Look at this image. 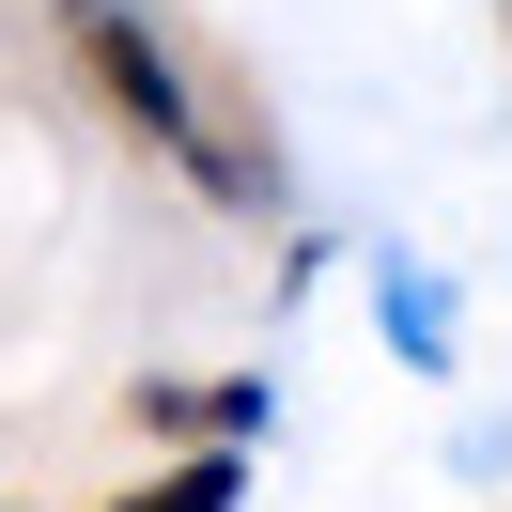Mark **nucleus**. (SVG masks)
Wrapping results in <instances>:
<instances>
[{
    "label": "nucleus",
    "mask_w": 512,
    "mask_h": 512,
    "mask_svg": "<svg viewBox=\"0 0 512 512\" xmlns=\"http://www.w3.org/2000/svg\"><path fill=\"white\" fill-rule=\"evenodd\" d=\"M249 497V450H187V466H156V481H125L109 512H233Z\"/></svg>",
    "instance_id": "2"
},
{
    "label": "nucleus",
    "mask_w": 512,
    "mask_h": 512,
    "mask_svg": "<svg viewBox=\"0 0 512 512\" xmlns=\"http://www.w3.org/2000/svg\"><path fill=\"white\" fill-rule=\"evenodd\" d=\"M78 63H94V94L125 109V125L156 140L171 171H202L218 202H264V156H233V140L202 125V94H187V63L156 47V16H125V0H78Z\"/></svg>",
    "instance_id": "1"
},
{
    "label": "nucleus",
    "mask_w": 512,
    "mask_h": 512,
    "mask_svg": "<svg viewBox=\"0 0 512 512\" xmlns=\"http://www.w3.org/2000/svg\"><path fill=\"white\" fill-rule=\"evenodd\" d=\"M373 295H388V326H404V357H419V373H450V295L419 280V264H388Z\"/></svg>",
    "instance_id": "3"
}]
</instances>
